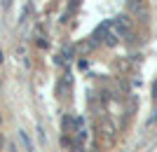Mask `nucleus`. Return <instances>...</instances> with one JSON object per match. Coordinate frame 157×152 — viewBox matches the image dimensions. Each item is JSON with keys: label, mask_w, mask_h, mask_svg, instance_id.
I'll list each match as a JSON object with an SVG mask.
<instances>
[{"label": "nucleus", "mask_w": 157, "mask_h": 152, "mask_svg": "<svg viewBox=\"0 0 157 152\" xmlns=\"http://www.w3.org/2000/svg\"><path fill=\"white\" fill-rule=\"evenodd\" d=\"M0 147H2V138H0Z\"/></svg>", "instance_id": "obj_3"}, {"label": "nucleus", "mask_w": 157, "mask_h": 152, "mask_svg": "<svg viewBox=\"0 0 157 152\" xmlns=\"http://www.w3.org/2000/svg\"><path fill=\"white\" fill-rule=\"evenodd\" d=\"M10 152H19V150H17V145H10Z\"/></svg>", "instance_id": "obj_2"}, {"label": "nucleus", "mask_w": 157, "mask_h": 152, "mask_svg": "<svg viewBox=\"0 0 157 152\" xmlns=\"http://www.w3.org/2000/svg\"><path fill=\"white\" fill-rule=\"evenodd\" d=\"M19 138H21V145L26 147V152H35V147H33V140H31V136H28L24 129L19 131Z\"/></svg>", "instance_id": "obj_1"}]
</instances>
